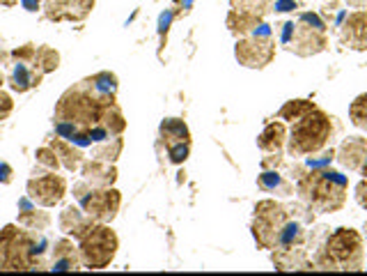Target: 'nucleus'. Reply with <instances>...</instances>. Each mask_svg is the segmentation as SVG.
Segmentation results:
<instances>
[{"mask_svg":"<svg viewBox=\"0 0 367 276\" xmlns=\"http://www.w3.org/2000/svg\"><path fill=\"white\" fill-rule=\"evenodd\" d=\"M273 265L281 272L285 270H314V263L308 261L303 246H285V249H273Z\"/></svg>","mask_w":367,"mask_h":276,"instance_id":"obj_18","label":"nucleus"},{"mask_svg":"<svg viewBox=\"0 0 367 276\" xmlns=\"http://www.w3.org/2000/svg\"><path fill=\"white\" fill-rule=\"evenodd\" d=\"M78 203H81V210L94 223H110L120 212L122 194L112 187H108V189H94L92 187Z\"/></svg>","mask_w":367,"mask_h":276,"instance_id":"obj_11","label":"nucleus"},{"mask_svg":"<svg viewBox=\"0 0 367 276\" xmlns=\"http://www.w3.org/2000/svg\"><path fill=\"white\" fill-rule=\"evenodd\" d=\"M0 182H3V184H10L12 182V168L7 166L5 161H0Z\"/></svg>","mask_w":367,"mask_h":276,"instance_id":"obj_41","label":"nucleus"},{"mask_svg":"<svg viewBox=\"0 0 367 276\" xmlns=\"http://www.w3.org/2000/svg\"><path fill=\"white\" fill-rule=\"evenodd\" d=\"M34 72L46 76L49 72H56L60 67V54L53 46H37V54H34Z\"/></svg>","mask_w":367,"mask_h":276,"instance_id":"obj_26","label":"nucleus"},{"mask_svg":"<svg viewBox=\"0 0 367 276\" xmlns=\"http://www.w3.org/2000/svg\"><path fill=\"white\" fill-rule=\"evenodd\" d=\"M230 5L232 10L264 16L266 12H271V7H273V0H230Z\"/></svg>","mask_w":367,"mask_h":276,"instance_id":"obj_33","label":"nucleus"},{"mask_svg":"<svg viewBox=\"0 0 367 276\" xmlns=\"http://www.w3.org/2000/svg\"><path fill=\"white\" fill-rule=\"evenodd\" d=\"M120 249L117 232L108 223H92V228L78 239V253L87 270H106L115 261Z\"/></svg>","mask_w":367,"mask_h":276,"instance_id":"obj_7","label":"nucleus"},{"mask_svg":"<svg viewBox=\"0 0 367 276\" xmlns=\"http://www.w3.org/2000/svg\"><path fill=\"white\" fill-rule=\"evenodd\" d=\"M19 3H21V0H0V5H3V7H16Z\"/></svg>","mask_w":367,"mask_h":276,"instance_id":"obj_44","label":"nucleus"},{"mask_svg":"<svg viewBox=\"0 0 367 276\" xmlns=\"http://www.w3.org/2000/svg\"><path fill=\"white\" fill-rule=\"evenodd\" d=\"M21 5L28 12H37V10H41V7H44V0H21Z\"/></svg>","mask_w":367,"mask_h":276,"instance_id":"obj_42","label":"nucleus"},{"mask_svg":"<svg viewBox=\"0 0 367 276\" xmlns=\"http://www.w3.org/2000/svg\"><path fill=\"white\" fill-rule=\"evenodd\" d=\"M296 194L301 196L303 203L310 205V210H317L321 214H333L342 210L347 203L349 180L347 175L333 168L312 170L308 175L299 177Z\"/></svg>","mask_w":367,"mask_h":276,"instance_id":"obj_2","label":"nucleus"},{"mask_svg":"<svg viewBox=\"0 0 367 276\" xmlns=\"http://www.w3.org/2000/svg\"><path fill=\"white\" fill-rule=\"evenodd\" d=\"M294 10H299L296 0H273V7H271V12H294Z\"/></svg>","mask_w":367,"mask_h":276,"instance_id":"obj_39","label":"nucleus"},{"mask_svg":"<svg viewBox=\"0 0 367 276\" xmlns=\"http://www.w3.org/2000/svg\"><path fill=\"white\" fill-rule=\"evenodd\" d=\"M361 175H363V177H367V157H365L363 166H361Z\"/></svg>","mask_w":367,"mask_h":276,"instance_id":"obj_45","label":"nucleus"},{"mask_svg":"<svg viewBox=\"0 0 367 276\" xmlns=\"http://www.w3.org/2000/svg\"><path fill=\"white\" fill-rule=\"evenodd\" d=\"M259 23H264V19H262L259 14H250V12H241V10H232L227 14V28H230V32L237 39L250 34Z\"/></svg>","mask_w":367,"mask_h":276,"instance_id":"obj_22","label":"nucleus"},{"mask_svg":"<svg viewBox=\"0 0 367 276\" xmlns=\"http://www.w3.org/2000/svg\"><path fill=\"white\" fill-rule=\"evenodd\" d=\"M365 235H367V223H365Z\"/></svg>","mask_w":367,"mask_h":276,"instance_id":"obj_47","label":"nucleus"},{"mask_svg":"<svg viewBox=\"0 0 367 276\" xmlns=\"http://www.w3.org/2000/svg\"><path fill=\"white\" fill-rule=\"evenodd\" d=\"M41 79H44V76L34 72L32 65H28V63H14L10 76H7V83H10V88L14 92L23 94V92L32 90V88H37V85L41 83Z\"/></svg>","mask_w":367,"mask_h":276,"instance_id":"obj_19","label":"nucleus"},{"mask_svg":"<svg viewBox=\"0 0 367 276\" xmlns=\"http://www.w3.org/2000/svg\"><path fill=\"white\" fill-rule=\"evenodd\" d=\"M349 118H352V125L358 127L361 132H367V92L358 94L349 106Z\"/></svg>","mask_w":367,"mask_h":276,"instance_id":"obj_32","label":"nucleus"},{"mask_svg":"<svg viewBox=\"0 0 367 276\" xmlns=\"http://www.w3.org/2000/svg\"><path fill=\"white\" fill-rule=\"evenodd\" d=\"M367 157V138L363 136H349L337 150V161L349 170H361L363 161Z\"/></svg>","mask_w":367,"mask_h":276,"instance_id":"obj_16","label":"nucleus"},{"mask_svg":"<svg viewBox=\"0 0 367 276\" xmlns=\"http://www.w3.org/2000/svg\"><path fill=\"white\" fill-rule=\"evenodd\" d=\"M290 219L287 207L276 201H259L255 205V221H252V237L259 249H276L281 228Z\"/></svg>","mask_w":367,"mask_h":276,"instance_id":"obj_9","label":"nucleus"},{"mask_svg":"<svg viewBox=\"0 0 367 276\" xmlns=\"http://www.w3.org/2000/svg\"><path fill=\"white\" fill-rule=\"evenodd\" d=\"M356 201L363 210H367V177H363L361 182L356 184Z\"/></svg>","mask_w":367,"mask_h":276,"instance_id":"obj_40","label":"nucleus"},{"mask_svg":"<svg viewBox=\"0 0 367 276\" xmlns=\"http://www.w3.org/2000/svg\"><path fill=\"white\" fill-rule=\"evenodd\" d=\"M281 44L301 58L317 56L326 51L328 37H326V23L321 21L319 14L303 12L296 21H287L281 30Z\"/></svg>","mask_w":367,"mask_h":276,"instance_id":"obj_5","label":"nucleus"},{"mask_svg":"<svg viewBox=\"0 0 367 276\" xmlns=\"http://www.w3.org/2000/svg\"><path fill=\"white\" fill-rule=\"evenodd\" d=\"M90 85L94 88V92L101 94V97H106V99H112L117 94V76L115 74H110V72H99V74H94L90 76Z\"/></svg>","mask_w":367,"mask_h":276,"instance_id":"obj_30","label":"nucleus"},{"mask_svg":"<svg viewBox=\"0 0 367 276\" xmlns=\"http://www.w3.org/2000/svg\"><path fill=\"white\" fill-rule=\"evenodd\" d=\"M305 242V230L299 221L287 219V223L281 228V235H278V246L276 249H285V246H303Z\"/></svg>","mask_w":367,"mask_h":276,"instance_id":"obj_27","label":"nucleus"},{"mask_svg":"<svg viewBox=\"0 0 367 276\" xmlns=\"http://www.w3.org/2000/svg\"><path fill=\"white\" fill-rule=\"evenodd\" d=\"M34 157H37L39 166H44V170H58L60 166H63V163H60V159H58L56 150L51 148V145H49V148H39Z\"/></svg>","mask_w":367,"mask_h":276,"instance_id":"obj_34","label":"nucleus"},{"mask_svg":"<svg viewBox=\"0 0 367 276\" xmlns=\"http://www.w3.org/2000/svg\"><path fill=\"white\" fill-rule=\"evenodd\" d=\"M19 226L28 228V230H46L51 226V214L44 210H23L19 214Z\"/></svg>","mask_w":367,"mask_h":276,"instance_id":"obj_31","label":"nucleus"},{"mask_svg":"<svg viewBox=\"0 0 367 276\" xmlns=\"http://www.w3.org/2000/svg\"><path fill=\"white\" fill-rule=\"evenodd\" d=\"M234 56H237L239 65L248 69H264L273 63L276 58V37L266 23H259L255 30L246 37L237 39L234 46Z\"/></svg>","mask_w":367,"mask_h":276,"instance_id":"obj_8","label":"nucleus"},{"mask_svg":"<svg viewBox=\"0 0 367 276\" xmlns=\"http://www.w3.org/2000/svg\"><path fill=\"white\" fill-rule=\"evenodd\" d=\"M340 42L347 49L367 51V10L347 16L342 28H340Z\"/></svg>","mask_w":367,"mask_h":276,"instance_id":"obj_13","label":"nucleus"},{"mask_svg":"<svg viewBox=\"0 0 367 276\" xmlns=\"http://www.w3.org/2000/svg\"><path fill=\"white\" fill-rule=\"evenodd\" d=\"M83 261L81 253H78V246L72 239H58L53 244V263H51V270L53 272H72L81 270Z\"/></svg>","mask_w":367,"mask_h":276,"instance_id":"obj_15","label":"nucleus"},{"mask_svg":"<svg viewBox=\"0 0 367 276\" xmlns=\"http://www.w3.org/2000/svg\"><path fill=\"white\" fill-rule=\"evenodd\" d=\"M34 54H37V46H34V44H23V46L12 51V60H14V63H28V65H32L34 63Z\"/></svg>","mask_w":367,"mask_h":276,"instance_id":"obj_36","label":"nucleus"},{"mask_svg":"<svg viewBox=\"0 0 367 276\" xmlns=\"http://www.w3.org/2000/svg\"><path fill=\"white\" fill-rule=\"evenodd\" d=\"M112 99H106V97H101V94H97L90 85V81L85 79L81 83H76L74 88H69L63 97L58 99L56 120H65V123L92 129V127L99 125L101 106L106 101H112Z\"/></svg>","mask_w":367,"mask_h":276,"instance_id":"obj_4","label":"nucleus"},{"mask_svg":"<svg viewBox=\"0 0 367 276\" xmlns=\"http://www.w3.org/2000/svg\"><path fill=\"white\" fill-rule=\"evenodd\" d=\"M25 192H28V198L34 205L56 207L67 196V180L58 175L56 170H39V175L34 172V177L28 180Z\"/></svg>","mask_w":367,"mask_h":276,"instance_id":"obj_10","label":"nucleus"},{"mask_svg":"<svg viewBox=\"0 0 367 276\" xmlns=\"http://www.w3.org/2000/svg\"><path fill=\"white\" fill-rule=\"evenodd\" d=\"M3 83H7V79H5V74H3V69H0V88H3Z\"/></svg>","mask_w":367,"mask_h":276,"instance_id":"obj_46","label":"nucleus"},{"mask_svg":"<svg viewBox=\"0 0 367 276\" xmlns=\"http://www.w3.org/2000/svg\"><path fill=\"white\" fill-rule=\"evenodd\" d=\"M122 148H124V141H122L120 136L106 138V141L97 143V148L92 150V159H99V161H108V163H115V159L120 157Z\"/></svg>","mask_w":367,"mask_h":276,"instance_id":"obj_29","label":"nucleus"},{"mask_svg":"<svg viewBox=\"0 0 367 276\" xmlns=\"http://www.w3.org/2000/svg\"><path fill=\"white\" fill-rule=\"evenodd\" d=\"M99 125L106 129L110 136H120L122 132L127 129V120H124V113H122V108L117 106V101H106L101 106V118H99Z\"/></svg>","mask_w":367,"mask_h":276,"instance_id":"obj_24","label":"nucleus"},{"mask_svg":"<svg viewBox=\"0 0 367 276\" xmlns=\"http://www.w3.org/2000/svg\"><path fill=\"white\" fill-rule=\"evenodd\" d=\"M49 145L56 150L60 163H63V166H65L69 172H78V170H81L85 157H83V152H81V148H78V145L69 143V141H65V138H60V136L53 138V141H51Z\"/></svg>","mask_w":367,"mask_h":276,"instance_id":"obj_21","label":"nucleus"},{"mask_svg":"<svg viewBox=\"0 0 367 276\" xmlns=\"http://www.w3.org/2000/svg\"><path fill=\"white\" fill-rule=\"evenodd\" d=\"M44 16L49 21H85L94 10V0H44Z\"/></svg>","mask_w":367,"mask_h":276,"instance_id":"obj_12","label":"nucleus"},{"mask_svg":"<svg viewBox=\"0 0 367 276\" xmlns=\"http://www.w3.org/2000/svg\"><path fill=\"white\" fill-rule=\"evenodd\" d=\"M58 223H60V230H63L65 235L74 237V239H81L85 232L92 228L94 221L87 217L83 210H78V207L69 205V207H65V210H63V214H60Z\"/></svg>","mask_w":367,"mask_h":276,"instance_id":"obj_17","label":"nucleus"},{"mask_svg":"<svg viewBox=\"0 0 367 276\" xmlns=\"http://www.w3.org/2000/svg\"><path fill=\"white\" fill-rule=\"evenodd\" d=\"M314 108H317V104L310 101V99H292V101H287L281 111H278V118L296 123V120H301L303 115L312 113Z\"/></svg>","mask_w":367,"mask_h":276,"instance_id":"obj_28","label":"nucleus"},{"mask_svg":"<svg viewBox=\"0 0 367 276\" xmlns=\"http://www.w3.org/2000/svg\"><path fill=\"white\" fill-rule=\"evenodd\" d=\"M174 14L172 10H168L165 14H161V21H159V37H161V46H165V37H168V28H170V23L174 19Z\"/></svg>","mask_w":367,"mask_h":276,"instance_id":"obj_37","label":"nucleus"},{"mask_svg":"<svg viewBox=\"0 0 367 276\" xmlns=\"http://www.w3.org/2000/svg\"><path fill=\"white\" fill-rule=\"evenodd\" d=\"M14 111V99L7 94L3 88H0V120H5Z\"/></svg>","mask_w":367,"mask_h":276,"instance_id":"obj_38","label":"nucleus"},{"mask_svg":"<svg viewBox=\"0 0 367 276\" xmlns=\"http://www.w3.org/2000/svg\"><path fill=\"white\" fill-rule=\"evenodd\" d=\"M330 136H333V118L321 108H314L312 113L294 123L290 138H287V148L292 157H308V154L324 150Z\"/></svg>","mask_w":367,"mask_h":276,"instance_id":"obj_6","label":"nucleus"},{"mask_svg":"<svg viewBox=\"0 0 367 276\" xmlns=\"http://www.w3.org/2000/svg\"><path fill=\"white\" fill-rule=\"evenodd\" d=\"M312 263L317 270L361 272L365 265L363 235L354 228H337L333 235H328Z\"/></svg>","mask_w":367,"mask_h":276,"instance_id":"obj_3","label":"nucleus"},{"mask_svg":"<svg viewBox=\"0 0 367 276\" xmlns=\"http://www.w3.org/2000/svg\"><path fill=\"white\" fill-rule=\"evenodd\" d=\"M10 60H12V54H10V51H3V49H0V65H7V63H10Z\"/></svg>","mask_w":367,"mask_h":276,"instance_id":"obj_43","label":"nucleus"},{"mask_svg":"<svg viewBox=\"0 0 367 276\" xmlns=\"http://www.w3.org/2000/svg\"><path fill=\"white\" fill-rule=\"evenodd\" d=\"M285 143H287V127L283 120L269 123L257 136V148L264 152H281L285 148Z\"/></svg>","mask_w":367,"mask_h":276,"instance_id":"obj_20","label":"nucleus"},{"mask_svg":"<svg viewBox=\"0 0 367 276\" xmlns=\"http://www.w3.org/2000/svg\"><path fill=\"white\" fill-rule=\"evenodd\" d=\"M46 253V239L37 230L23 226H5L0 230V272L41 270V256Z\"/></svg>","mask_w":367,"mask_h":276,"instance_id":"obj_1","label":"nucleus"},{"mask_svg":"<svg viewBox=\"0 0 367 276\" xmlns=\"http://www.w3.org/2000/svg\"><path fill=\"white\" fill-rule=\"evenodd\" d=\"M161 141L165 143V148L170 145H179V143H188L191 145V132L184 120L179 118H168L161 123Z\"/></svg>","mask_w":367,"mask_h":276,"instance_id":"obj_23","label":"nucleus"},{"mask_svg":"<svg viewBox=\"0 0 367 276\" xmlns=\"http://www.w3.org/2000/svg\"><path fill=\"white\" fill-rule=\"evenodd\" d=\"M81 177L94 189H108V187L115 184L117 168L108 161L87 159V161H83V166H81Z\"/></svg>","mask_w":367,"mask_h":276,"instance_id":"obj_14","label":"nucleus"},{"mask_svg":"<svg viewBox=\"0 0 367 276\" xmlns=\"http://www.w3.org/2000/svg\"><path fill=\"white\" fill-rule=\"evenodd\" d=\"M257 187L259 189H264V192L269 194H278V196H285V198H290L294 196V184L290 182V180H285L281 172H276V170H266L257 177Z\"/></svg>","mask_w":367,"mask_h":276,"instance_id":"obj_25","label":"nucleus"},{"mask_svg":"<svg viewBox=\"0 0 367 276\" xmlns=\"http://www.w3.org/2000/svg\"><path fill=\"white\" fill-rule=\"evenodd\" d=\"M165 150H168V159L174 163V166H181V163L188 159L191 145L188 143H179V145H170V148H165Z\"/></svg>","mask_w":367,"mask_h":276,"instance_id":"obj_35","label":"nucleus"}]
</instances>
